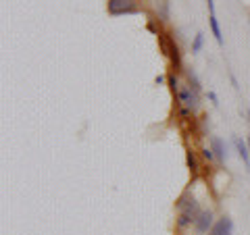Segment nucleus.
I'll list each match as a JSON object with an SVG mask.
<instances>
[{
  "label": "nucleus",
  "mask_w": 250,
  "mask_h": 235,
  "mask_svg": "<svg viewBox=\"0 0 250 235\" xmlns=\"http://www.w3.org/2000/svg\"><path fill=\"white\" fill-rule=\"evenodd\" d=\"M179 117H182V119H188V117H190V108H182V111H179Z\"/></svg>",
  "instance_id": "nucleus-18"
},
{
  "label": "nucleus",
  "mask_w": 250,
  "mask_h": 235,
  "mask_svg": "<svg viewBox=\"0 0 250 235\" xmlns=\"http://www.w3.org/2000/svg\"><path fill=\"white\" fill-rule=\"evenodd\" d=\"M165 81H167V77H165V75H156V77H154V83H156V85H163Z\"/></svg>",
  "instance_id": "nucleus-17"
},
{
  "label": "nucleus",
  "mask_w": 250,
  "mask_h": 235,
  "mask_svg": "<svg viewBox=\"0 0 250 235\" xmlns=\"http://www.w3.org/2000/svg\"><path fill=\"white\" fill-rule=\"evenodd\" d=\"M213 225H215V215L210 210H202L196 216V221H194V229H196L198 235H205V233H210Z\"/></svg>",
  "instance_id": "nucleus-4"
},
{
  "label": "nucleus",
  "mask_w": 250,
  "mask_h": 235,
  "mask_svg": "<svg viewBox=\"0 0 250 235\" xmlns=\"http://www.w3.org/2000/svg\"><path fill=\"white\" fill-rule=\"evenodd\" d=\"M167 57L171 59V67L177 71H182V54H179V46L175 40H167Z\"/></svg>",
  "instance_id": "nucleus-6"
},
{
  "label": "nucleus",
  "mask_w": 250,
  "mask_h": 235,
  "mask_svg": "<svg viewBox=\"0 0 250 235\" xmlns=\"http://www.w3.org/2000/svg\"><path fill=\"white\" fill-rule=\"evenodd\" d=\"M207 98H208L215 106H219V98H217V94H215V92H208V94H207Z\"/></svg>",
  "instance_id": "nucleus-16"
},
{
  "label": "nucleus",
  "mask_w": 250,
  "mask_h": 235,
  "mask_svg": "<svg viewBox=\"0 0 250 235\" xmlns=\"http://www.w3.org/2000/svg\"><path fill=\"white\" fill-rule=\"evenodd\" d=\"M246 144H248V150H250V136H248V139H246Z\"/></svg>",
  "instance_id": "nucleus-21"
},
{
  "label": "nucleus",
  "mask_w": 250,
  "mask_h": 235,
  "mask_svg": "<svg viewBox=\"0 0 250 235\" xmlns=\"http://www.w3.org/2000/svg\"><path fill=\"white\" fill-rule=\"evenodd\" d=\"M202 46H205V34L198 31V34L194 36V42H192V54H198L202 50Z\"/></svg>",
  "instance_id": "nucleus-11"
},
{
  "label": "nucleus",
  "mask_w": 250,
  "mask_h": 235,
  "mask_svg": "<svg viewBox=\"0 0 250 235\" xmlns=\"http://www.w3.org/2000/svg\"><path fill=\"white\" fill-rule=\"evenodd\" d=\"M159 19L161 21L169 19V0H163V2H161V6H159Z\"/></svg>",
  "instance_id": "nucleus-14"
},
{
  "label": "nucleus",
  "mask_w": 250,
  "mask_h": 235,
  "mask_svg": "<svg viewBox=\"0 0 250 235\" xmlns=\"http://www.w3.org/2000/svg\"><path fill=\"white\" fill-rule=\"evenodd\" d=\"M208 25H210V31H213L215 40L219 46H223V31H221V25L217 21V15L215 13H208Z\"/></svg>",
  "instance_id": "nucleus-9"
},
{
  "label": "nucleus",
  "mask_w": 250,
  "mask_h": 235,
  "mask_svg": "<svg viewBox=\"0 0 250 235\" xmlns=\"http://www.w3.org/2000/svg\"><path fill=\"white\" fill-rule=\"evenodd\" d=\"M210 148H213V152H215V158L219 162H225V158H228V146H225L223 139L217 136H210Z\"/></svg>",
  "instance_id": "nucleus-7"
},
{
  "label": "nucleus",
  "mask_w": 250,
  "mask_h": 235,
  "mask_svg": "<svg viewBox=\"0 0 250 235\" xmlns=\"http://www.w3.org/2000/svg\"><path fill=\"white\" fill-rule=\"evenodd\" d=\"M167 83H169V90H171V92H173L175 96H177L179 90H182V88H179V81H177L175 73H169V75H167Z\"/></svg>",
  "instance_id": "nucleus-12"
},
{
  "label": "nucleus",
  "mask_w": 250,
  "mask_h": 235,
  "mask_svg": "<svg viewBox=\"0 0 250 235\" xmlns=\"http://www.w3.org/2000/svg\"><path fill=\"white\" fill-rule=\"evenodd\" d=\"M186 77H188V88H192L196 94H200V92H202V83H200V79H198L196 71H194V69H188Z\"/></svg>",
  "instance_id": "nucleus-10"
},
{
  "label": "nucleus",
  "mask_w": 250,
  "mask_h": 235,
  "mask_svg": "<svg viewBox=\"0 0 250 235\" xmlns=\"http://www.w3.org/2000/svg\"><path fill=\"white\" fill-rule=\"evenodd\" d=\"M106 11L111 17H123V15L140 13V6H138V0H108Z\"/></svg>",
  "instance_id": "nucleus-2"
},
{
  "label": "nucleus",
  "mask_w": 250,
  "mask_h": 235,
  "mask_svg": "<svg viewBox=\"0 0 250 235\" xmlns=\"http://www.w3.org/2000/svg\"><path fill=\"white\" fill-rule=\"evenodd\" d=\"M202 156H205V158L210 162V160H215V152H213V148H202Z\"/></svg>",
  "instance_id": "nucleus-15"
},
{
  "label": "nucleus",
  "mask_w": 250,
  "mask_h": 235,
  "mask_svg": "<svg viewBox=\"0 0 250 235\" xmlns=\"http://www.w3.org/2000/svg\"><path fill=\"white\" fill-rule=\"evenodd\" d=\"M177 100H179V102H182L186 108H190V111H196V108L200 106V94H196L192 88H188V85L179 90Z\"/></svg>",
  "instance_id": "nucleus-3"
},
{
  "label": "nucleus",
  "mask_w": 250,
  "mask_h": 235,
  "mask_svg": "<svg viewBox=\"0 0 250 235\" xmlns=\"http://www.w3.org/2000/svg\"><path fill=\"white\" fill-rule=\"evenodd\" d=\"M186 162H188V167H190L192 173H196V171H198V160H196V156H194L192 150L186 154Z\"/></svg>",
  "instance_id": "nucleus-13"
},
{
  "label": "nucleus",
  "mask_w": 250,
  "mask_h": 235,
  "mask_svg": "<svg viewBox=\"0 0 250 235\" xmlns=\"http://www.w3.org/2000/svg\"><path fill=\"white\" fill-rule=\"evenodd\" d=\"M229 79H231V83H233V88H236V90H238V88H240V85H238V79H236V77H233V75H229Z\"/></svg>",
  "instance_id": "nucleus-19"
},
{
  "label": "nucleus",
  "mask_w": 250,
  "mask_h": 235,
  "mask_svg": "<svg viewBox=\"0 0 250 235\" xmlns=\"http://www.w3.org/2000/svg\"><path fill=\"white\" fill-rule=\"evenodd\" d=\"M177 208H179V216H177V227L179 229H186L188 225H194L196 216L202 213L198 206V200L190 196V192H186L182 198L177 200Z\"/></svg>",
  "instance_id": "nucleus-1"
},
{
  "label": "nucleus",
  "mask_w": 250,
  "mask_h": 235,
  "mask_svg": "<svg viewBox=\"0 0 250 235\" xmlns=\"http://www.w3.org/2000/svg\"><path fill=\"white\" fill-rule=\"evenodd\" d=\"M233 146H236V150H238V154H240V158L244 160L246 169H250V150H248L246 139H242L240 136H236V137H233Z\"/></svg>",
  "instance_id": "nucleus-8"
},
{
  "label": "nucleus",
  "mask_w": 250,
  "mask_h": 235,
  "mask_svg": "<svg viewBox=\"0 0 250 235\" xmlns=\"http://www.w3.org/2000/svg\"><path fill=\"white\" fill-rule=\"evenodd\" d=\"M246 117H248V125H250V111H246Z\"/></svg>",
  "instance_id": "nucleus-20"
},
{
  "label": "nucleus",
  "mask_w": 250,
  "mask_h": 235,
  "mask_svg": "<svg viewBox=\"0 0 250 235\" xmlns=\"http://www.w3.org/2000/svg\"><path fill=\"white\" fill-rule=\"evenodd\" d=\"M233 233V221L229 216H219L215 225H213V229H210L208 235H231Z\"/></svg>",
  "instance_id": "nucleus-5"
}]
</instances>
